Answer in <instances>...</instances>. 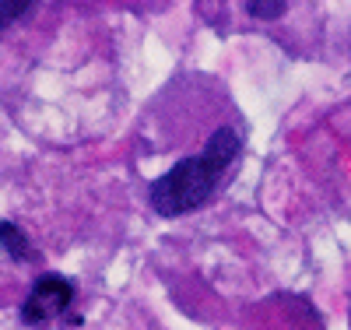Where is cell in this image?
Wrapping results in <instances>:
<instances>
[{"mask_svg":"<svg viewBox=\"0 0 351 330\" xmlns=\"http://www.w3.org/2000/svg\"><path fill=\"white\" fill-rule=\"evenodd\" d=\"M239 148H243V141H239L236 130L218 127L208 137L200 155L176 162L165 176H158L152 183V190H148L152 207L165 218L190 215V211H197V207H204L211 200V193L218 190L221 176L232 169V162L239 158Z\"/></svg>","mask_w":351,"mask_h":330,"instance_id":"cell-1","label":"cell"},{"mask_svg":"<svg viewBox=\"0 0 351 330\" xmlns=\"http://www.w3.org/2000/svg\"><path fill=\"white\" fill-rule=\"evenodd\" d=\"M74 303V285L60 274H39L21 303V320L28 327H46Z\"/></svg>","mask_w":351,"mask_h":330,"instance_id":"cell-2","label":"cell"},{"mask_svg":"<svg viewBox=\"0 0 351 330\" xmlns=\"http://www.w3.org/2000/svg\"><path fill=\"white\" fill-rule=\"evenodd\" d=\"M0 246L8 250L11 260H32V246H28L25 232L11 222H0Z\"/></svg>","mask_w":351,"mask_h":330,"instance_id":"cell-3","label":"cell"},{"mask_svg":"<svg viewBox=\"0 0 351 330\" xmlns=\"http://www.w3.org/2000/svg\"><path fill=\"white\" fill-rule=\"evenodd\" d=\"M246 11H250V14H256V18H278V14H285V11H288V4H256V0H250Z\"/></svg>","mask_w":351,"mask_h":330,"instance_id":"cell-4","label":"cell"}]
</instances>
